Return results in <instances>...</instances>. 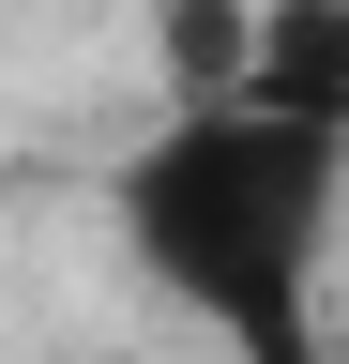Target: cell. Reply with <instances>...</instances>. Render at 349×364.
Listing matches in <instances>:
<instances>
[{"label":"cell","instance_id":"cell-3","mask_svg":"<svg viewBox=\"0 0 349 364\" xmlns=\"http://www.w3.org/2000/svg\"><path fill=\"white\" fill-rule=\"evenodd\" d=\"M152 61L183 107H243V61H258V0H152Z\"/></svg>","mask_w":349,"mask_h":364},{"label":"cell","instance_id":"cell-1","mask_svg":"<svg viewBox=\"0 0 349 364\" xmlns=\"http://www.w3.org/2000/svg\"><path fill=\"white\" fill-rule=\"evenodd\" d=\"M122 258L198 318L228 364H334L319 273H334V213H349V152L274 107H167L107 182Z\"/></svg>","mask_w":349,"mask_h":364},{"label":"cell","instance_id":"cell-2","mask_svg":"<svg viewBox=\"0 0 349 364\" xmlns=\"http://www.w3.org/2000/svg\"><path fill=\"white\" fill-rule=\"evenodd\" d=\"M243 107H274V122H304V136L349 152V0H258Z\"/></svg>","mask_w":349,"mask_h":364}]
</instances>
